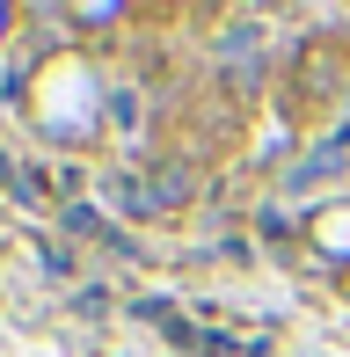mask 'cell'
<instances>
[{"instance_id": "cell-1", "label": "cell", "mask_w": 350, "mask_h": 357, "mask_svg": "<svg viewBox=\"0 0 350 357\" xmlns=\"http://www.w3.org/2000/svg\"><path fill=\"white\" fill-rule=\"evenodd\" d=\"M343 88V44L336 37H307L292 59V95L299 102H328V95Z\"/></svg>"}, {"instance_id": "cell-2", "label": "cell", "mask_w": 350, "mask_h": 357, "mask_svg": "<svg viewBox=\"0 0 350 357\" xmlns=\"http://www.w3.org/2000/svg\"><path fill=\"white\" fill-rule=\"evenodd\" d=\"M307 241H314L321 255H343V270H350V204H314Z\"/></svg>"}, {"instance_id": "cell-3", "label": "cell", "mask_w": 350, "mask_h": 357, "mask_svg": "<svg viewBox=\"0 0 350 357\" xmlns=\"http://www.w3.org/2000/svg\"><path fill=\"white\" fill-rule=\"evenodd\" d=\"M190 190H197L190 160H161V168H153V204H161V212H175V204H190Z\"/></svg>"}, {"instance_id": "cell-4", "label": "cell", "mask_w": 350, "mask_h": 357, "mask_svg": "<svg viewBox=\"0 0 350 357\" xmlns=\"http://www.w3.org/2000/svg\"><path fill=\"white\" fill-rule=\"evenodd\" d=\"M102 197H109V204H124L132 219H153V212H161V204H153V183H132V175H109Z\"/></svg>"}, {"instance_id": "cell-5", "label": "cell", "mask_w": 350, "mask_h": 357, "mask_svg": "<svg viewBox=\"0 0 350 357\" xmlns=\"http://www.w3.org/2000/svg\"><path fill=\"white\" fill-rule=\"evenodd\" d=\"M328 168H343V153H336V146H321L314 160H299V168H292V183H321Z\"/></svg>"}, {"instance_id": "cell-6", "label": "cell", "mask_w": 350, "mask_h": 357, "mask_svg": "<svg viewBox=\"0 0 350 357\" xmlns=\"http://www.w3.org/2000/svg\"><path fill=\"white\" fill-rule=\"evenodd\" d=\"M241 52H256V29H248V22H234L227 37H219V59H241Z\"/></svg>"}, {"instance_id": "cell-7", "label": "cell", "mask_w": 350, "mask_h": 357, "mask_svg": "<svg viewBox=\"0 0 350 357\" xmlns=\"http://www.w3.org/2000/svg\"><path fill=\"white\" fill-rule=\"evenodd\" d=\"M73 22H81V29H109V22H117V8H109V0L95 8V0H88V8H73Z\"/></svg>"}, {"instance_id": "cell-8", "label": "cell", "mask_w": 350, "mask_h": 357, "mask_svg": "<svg viewBox=\"0 0 350 357\" xmlns=\"http://www.w3.org/2000/svg\"><path fill=\"white\" fill-rule=\"evenodd\" d=\"M256 226H263V234H270V241H292V219H284V212H277V204H270V212H256Z\"/></svg>"}, {"instance_id": "cell-9", "label": "cell", "mask_w": 350, "mask_h": 357, "mask_svg": "<svg viewBox=\"0 0 350 357\" xmlns=\"http://www.w3.org/2000/svg\"><path fill=\"white\" fill-rule=\"evenodd\" d=\"M66 234H102V226H95L88 204H66Z\"/></svg>"}, {"instance_id": "cell-10", "label": "cell", "mask_w": 350, "mask_h": 357, "mask_svg": "<svg viewBox=\"0 0 350 357\" xmlns=\"http://www.w3.org/2000/svg\"><path fill=\"white\" fill-rule=\"evenodd\" d=\"M343 299H350V270H343Z\"/></svg>"}, {"instance_id": "cell-11", "label": "cell", "mask_w": 350, "mask_h": 357, "mask_svg": "<svg viewBox=\"0 0 350 357\" xmlns=\"http://www.w3.org/2000/svg\"><path fill=\"white\" fill-rule=\"evenodd\" d=\"M0 29H8V8H0Z\"/></svg>"}]
</instances>
